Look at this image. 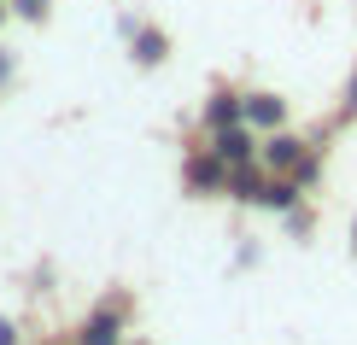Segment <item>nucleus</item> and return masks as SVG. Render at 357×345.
Masks as SVG:
<instances>
[{"label":"nucleus","mask_w":357,"mask_h":345,"mask_svg":"<svg viewBox=\"0 0 357 345\" xmlns=\"http://www.w3.org/2000/svg\"><path fill=\"white\" fill-rule=\"evenodd\" d=\"M299 158V141H270V164H293Z\"/></svg>","instance_id":"nucleus-5"},{"label":"nucleus","mask_w":357,"mask_h":345,"mask_svg":"<svg viewBox=\"0 0 357 345\" xmlns=\"http://www.w3.org/2000/svg\"><path fill=\"white\" fill-rule=\"evenodd\" d=\"M0 82H6V59H0Z\"/></svg>","instance_id":"nucleus-9"},{"label":"nucleus","mask_w":357,"mask_h":345,"mask_svg":"<svg viewBox=\"0 0 357 345\" xmlns=\"http://www.w3.org/2000/svg\"><path fill=\"white\" fill-rule=\"evenodd\" d=\"M0 18H6V12H0Z\"/></svg>","instance_id":"nucleus-10"},{"label":"nucleus","mask_w":357,"mask_h":345,"mask_svg":"<svg viewBox=\"0 0 357 345\" xmlns=\"http://www.w3.org/2000/svg\"><path fill=\"white\" fill-rule=\"evenodd\" d=\"M211 123H217V129H229V123H234V100H229V94L211 106Z\"/></svg>","instance_id":"nucleus-6"},{"label":"nucleus","mask_w":357,"mask_h":345,"mask_svg":"<svg viewBox=\"0 0 357 345\" xmlns=\"http://www.w3.org/2000/svg\"><path fill=\"white\" fill-rule=\"evenodd\" d=\"M246 123H264V129H270V123H281V100L252 94V100H246Z\"/></svg>","instance_id":"nucleus-1"},{"label":"nucleus","mask_w":357,"mask_h":345,"mask_svg":"<svg viewBox=\"0 0 357 345\" xmlns=\"http://www.w3.org/2000/svg\"><path fill=\"white\" fill-rule=\"evenodd\" d=\"M135 59H141V65H158V59H165V36H141L135 41Z\"/></svg>","instance_id":"nucleus-4"},{"label":"nucleus","mask_w":357,"mask_h":345,"mask_svg":"<svg viewBox=\"0 0 357 345\" xmlns=\"http://www.w3.org/2000/svg\"><path fill=\"white\" fill-rule=\"evenodd\" d=\"M12 6H18L24 18H47V0H12Z\"/></svg>","instance_id":"nucleus-7"},{"label":"nucleus","mask_w":357,"mask_h":345,"mask_svg":"<svg viewBox=\"0 0 357 345\" xmlns=\"http://www.w3.org/2000/svg\"><path fill=\"white\" fill-rule=\"evenodd\" d=\"M0 345H12V322H0Z\"/></svg>","instance_id":"nucleus-8"},{"label":"nucleus","mask_w":357,"mask_h":345,"mask_svg":"<svg viewBox=\"0 0 357 345\" xmlns=\"http://www.w3.org/2000/svg\"><path fill=\"white\" fill-rule=\"evenodd\" d=\"M217 158H229V164H246V158H252L246 135H241V129H222V141H217Z\"/></svg>","instance_id":"nucleus-2"},{"label":"nucleus","mask_w":357,"mask_h":345,"mask_svg":"<svg viewBox=\"0 0 357 345\" xmlns=\"http://www.w3.org/2000/svg\"><path fill=\"white\" fill-rule=\"evenodd\" d=\"M82 345H117V316H94L88 334H82Z\"/></svg>","instance_id":"nucleus-3"}]
</instances>
